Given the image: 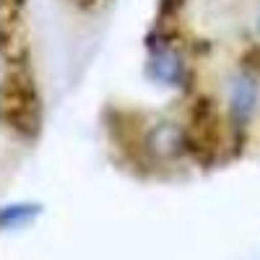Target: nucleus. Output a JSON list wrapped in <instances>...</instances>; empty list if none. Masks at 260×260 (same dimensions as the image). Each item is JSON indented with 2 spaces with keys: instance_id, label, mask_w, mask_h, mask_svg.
Instances as JSON below:
<instances>
[{
  "instance_id": "2",
  "label": "nucleus",
  "mask_w": 260,
  "mask_h": 260,
  "mask_svg": "<svg viewBox=\"0 0 260 260\" xmlns=\"http://www.w3.org/2000/svg\"><path fill=\"white\" fill-rule=\"evenodd\" d=\"M151 68H154V76L159 81H164L167 86H175L182 76V62L177 57V52L172 50H159L151 57Z\"/></svg>"
},
{
  "instance_id": "3",
  "label": "nucleus",
  "mask_w": 260,
  "mask_h": 260,
  "mask_svg": "<svg viewBox=\"0 0 260 260\" xmlns=\"http://www.w3.org/2000/svg\"><path fill=\"white\" fill-rule=\"evenodd\" d=\"M39 213V206H29V203H16V206H6L3 213H0V221H3V229H18L21 224L31 221Z\"/></svg>"
},
{
  "instance_id": "1",
  "label": "nucleus",
  "mask_w": 260,
  "mask_h": 260,
  "mask_svg": "<svg viewBox=\"0 0 260 260\" xmlns=\"http://www.w3.org/2000/svg\"><path fill=\"white\" fill-rule=\"evenodd\" d=\"M257 102V86L250 76H237L229 86V112L234 122H245L255 112Z\"/></svg>"
}]
</instances>
